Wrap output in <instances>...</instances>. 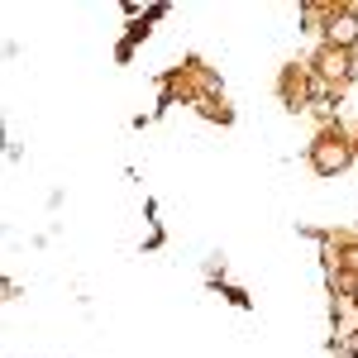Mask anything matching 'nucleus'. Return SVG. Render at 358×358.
Returning <instances> with one entry per match:
<instances>
[{
    "label": "nucleus",
    "mask_w": 358,
    "mask_h": 358,
    "mask_svg": "<svg viewBox=\"0 0 358 358\" xmlns=\"http://www.w3.org/2000/svg\"><path fill=\"white\" fill-rule=\"evenodd\" d=\"M349 158H354V148H349V143H344L339 134L315 138V148H310V163H315V172H320V177H334V172H344V167H349Z\"/></svg>",
    "instance_id": "1"
},
{
    "label": "nucleus",
    "mask_w": 358,
    "mask_h": 358,
    "mask_svg": "<svg viewBox=\"0 0 358 358\" xmlns=\"http://www.w3.org/2000/svg\"><path fill=\"white\" fill-rule=\"evenodd\" d=\"M325 38H330V48H354L358 43V15H349V10H339V15H330V24H325Z\"/></svg>",
    "instance_id": "2"
},
{
    "label": "nucleus",
    "mask_w": 358,
    "mask_h": 358,
    "mask_svg": "<svg viewBox=\"0 0 358 358\" xmlns=\"http://www.w3.org/2000/svg\"><path fill=\"white\" fill-rule=\"evenodd\" d=\"M349 72H354L349 53H344V48H330V43H325V53H320V77H330V82H344Z\"/></svg>",
    "instance_id": "3"
},
{
    "label": "nucleus",
    "mask_w": 358,
    "mask_h": 358,
    "mask_svg": "<svg viewBox=\"0 0 358 358\" xmlns=\"http://www.w3.org/2000/svg\"><path fill=\"white\" fill-rule=\"evenodd\" d=\"M344 263H349V268H358V248H349V253H344Z\"/></svg>",
    "instance_id": "4"
},
{
    "label": "nucleus",
    "mask_w": 358,
    "mask_h": 358,
    "mask_svg": "<svg viewBox=\"0 0 358 358\" xmlns=\"http://www.w3.org/2000/svg\"><path fill=\"white\" fill-rule=\"evenodd\" d=\"M349 292H354V306H358V277H354V282H349Z\"/></svg>",
    "instance_id": "5"
}]
</instances>
